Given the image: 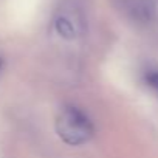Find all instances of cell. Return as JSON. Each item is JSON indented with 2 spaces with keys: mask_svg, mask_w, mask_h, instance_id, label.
I'll return each instance as SVG.
<instances>
[{
  "mask_svg": "<svg viewBox=\"0 0 158 158\" xmlns=\"http://www.w3.org/2000/svg\"><path fill=\"white\" fill-rule=\"evenodd\" d=\"M57 136L68 146H82L95 135V126L90 118L74 106H65L56 116Z\"/></svg>",
  "mask_w": 158,
  "mask_h": 158,
  "instance_id": "cell-1",
  "label": "cell"
},
{
  "mask_svg": "<svg viewBox=\"0 0 158 158\" xmlns=\"http://www.w3.org/2000/svg\"><path fill=\"white\" fill-rule=\"evenodd\" d=\"M54 30L64 39H76L84 30V16L81 6L76 0H65L62 2L56 17Z\"/></svg>",
  "mask_w": 158,
  "mask_h": 158,
  "instance_id": "cell-2",
  "label": "cell"
},
{
  "mask_svg": "<svg viewBox=\"0 0 158 158\" xmlns=\"http://www.w3.org/2000/svg\"><path fill=\"white\" fill-rule=\"evenodd\" d=\"M126 11L139 22H147L153 17L155 3L153 0H123Z\"/></svg>",
  "mask_w": 158,
  "mask_h": 158,
  "instance_id": "cell-3",
  "label": "cell"
},
{
  "mask_svg": "<svg viewBox=\"0 0 158 158\" xmlns=\"http://www.w3.org/2000/svg\"><path fill=\"white\" fill-rule=\"evenodd\" d=\"M146 82L158 93V71H150L146 76Z\"/></svg>",
  "mask_w": 158,
  "mask_h": 158,
  "instance_id": "cell-4",
  "label": "cell"
},
{
  "mask_svg": "<svg viewBox=\"0 0 158 158\" xmlns=\"http://www.w3.org/2000/svg\"><path fill=\"white\" fill-rule=\"evenodd\" d=\"M0 67H2V62H0Z\"/></svg>",
  "mask_w": 158,
  "mask_h": 158,
  "instance_id": "cell-5",
  "label": "cell"
}]
</instances>
